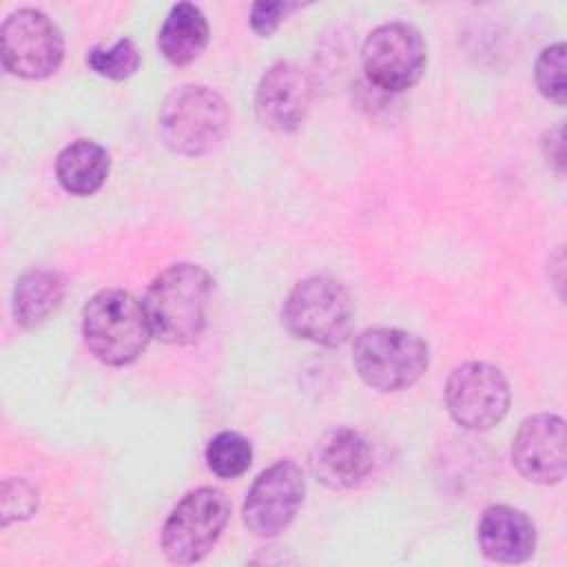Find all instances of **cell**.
Returning a JSON list of instances; mask_svg holds the SVG:
<instances>
[{
  "instance_id": "obj_1",
  "label": "cell",
  "mask_w": 567,
  "mask_h": 567,
  "mask_svg": "<svg viewBox=\"0 0 567 567\" xmlns=\"http://www.w3.org/2000/svg\"><path fill=\"white\" fill-rule=\"evenodd\" d=\"M213 292L210 275L197 264H173L148 286L144 310L151 332L171 346H186L202 337Z\"/></svg>"
},
{
  "instance_id": "obj_2",
  "label": "cell",
  "mask_w": 567,
  "mask_h": 567,
  "mask_svg": "<svg viewBox=\"0 0 567 567\" xmlns=\"http://www.w3.org/2000/svg\"><path fill=\"white\" fill-rule=\"evenodd\" d=\"M82 334L102 363L128 365L146 350L153 332L144 303L131 292L102 290L84 306Z\"/></svg>"
},
{
  "instance_id": "obj_3",
  "label": "cell",
  "mask_w": 567,
  "mask_h": 567,
  "mask_svg": "<svg viewBox=\"0 0 567 567\" xmlns=\"http://www.w3.org/2000/svg\"><path fill=\"white\" fill-rule=\"evenodd\" d=\"M228 120L219 93L202 84H184L171 91L159 109V135L179 155H204L221 142Z\"/></svg>"
},
{
  "instance_id": "obj_4",
  "label": "cell",
  "mask_w": 567,
  "mask_h": 567,
  "mask_svg": "<svg viewBox=\"0 0 567 567\" xmlns=\"http://www.w3.org/2000/svg\"><path fill=\"white\" fill-rule=\"evenodd\" d=\"M359 377L379 392H399L414 385L430 363L427 343L399 328H368L352 348Z\"/></svg>"
},
{
  "instance_id": "obj_5",
  "label": "cell",
  "mask_w": 567,
  "mask_h": 567,
  "mask_svg": "<svg viewBox=\"0 0 567 567\" xmlns=\"http://www.w3.org/2000/svg\"><path fill=\"white\" fill-rule=\"evenodd\" d=\"M281 317L297 339L332 348L350 334L354 308L343 284L332 277H308L290 290Z\"/></svg>"
},
{
  "instance_id": "obj_6",
  "label": "cell",
  "mask_w": 567,
  "mask_h": 567,
  "mask_svg": "<svg viewBox=\"0 0 567 567\" xmlns=\"http://www.w3.org/2000/svg\"><path fill=\"white\" fill-rule=\"evenodd\" d=\"M230 516V503L215 487L188 492L168 514L162 529V549L173 563H197L217 543Z\"/></svg>"
},
{
  "instance_id": "obj_7",
  "label": "cell",
  "mask_w": 567,
  "mask_h": 567,
  "mask_svg": "<svg viewBox=\"0 0 567 567\" xmlns=\"http://www.w3.org/2000/svg\"><path fill=\"white\" fill-rule=\"evenodd\" d=\"M0 42L4 69L27 80L49 78L64 58V40L58 24L38 9L9 13L0 29Z\"/></svg>"
},
{
  "instance_id": "obj_8",
  "label": "cell",
  "mask_w": 567,
  "mask_h": 567,
  "mask_svg": "<svg viewBox=\"0 0 567 567\" xmlns=\"http://www.w3.org/2000/svg\"><path fill=\"white\" fill-rule=\"evenodd\" d=\"M368 80L390 93L414 86L427 64V47L408 22H385L370 31L361 51Z\"/></svg>"
},
{
  "instance_id": "obj_9",
  "label": "cell",
  "mask_w": 567,
  "mask_h": 567,
  "mask_svg": "<svg viewBox=\"0 0 567 567\" xmlns=\"http://www.w3.org/2000/svg\"><path fill=\"white\" fill-rule=\"evenodd\" d=\"M445 405L458 425L467 430H489L507 414V379L496 365L483 361L463 363L447 379Z\"/></svg>"
},
{
  "instance_id": "obj_10",
  "label": "cell",
  "mask_w": 567,
  "mask_h": 567,
  "mask_svg": "<svg viewBox=\"0 0 567 567\" xmlns=\"http://www.w3.org/2000/svg\"><path fill=\"white\" fill-rule=\"evenodd\" d=\"M306 481L297 463L277 461L250 485L244 501V523L257 536H277L297 516Z\"/></svg>"
},
{
  "instance_id": "obj_11",
  "label": "cell",
  "mask_w": 567,
  "mask_h": 567,
  "mask_svg": "<svg viewBox=\"0 0 567 567\" xmlns=\"http://www.w3.org/2000/svg\"><path fill=\"white\" fill-rule=\"evenodd\" d=\"M565 421L558 414L525 419L512 443V463L518 474L538 485L563 481L567 467Z\"/></svg>"
},
{
  "instance_id": "obj_12",
  "label": "cell",
  "mask_w": 567,
  "mask_h": 567,
  "mask_svg": "<svg viewBox=\"0 0 567 567\" xmlns=\"http://www.w3.org/2000/svg\"><path fill=\"white\" fill-rule=\"evenodd\" d=\"M312 102V82L308 73L292 62L272 64L259 80L255 109L264 126L272 131H292L308 115Z\"/></svg>"
},
{
  "instance_id": "obj_13",
  "label": "cell",
  "mask_w": 567,
  "mask_h": 567,
  "mask_svg": "<svg viewBox=\"0 0 567 567\" xmlns=\"http://www.w3.org/2000/svg\"><path fill=\"white\" fill-rule=\"evenodd\" d=\"M310 467L315 476L332 489L354 487L372 470V447L361 432L334 427L315 443Z\"/></svg>"
},
{
  "instance_id": "obj_14",
  "label": "cell",
  "mask_w": 567,
  "mask_h": 567,
  "mask_svg": "<svg viewBox=\"0 0 567 567\" xmlns=\"http://www.w3.org/2000/svg\"><path fill=\"white\" fill-rule=\"evenodd\" d=\"M478 545L489 560L523 563L536 549V527L520 509L492 505L478 520Z\"/></svg>"
},
{
  "instance_id": "obj_15",
  "label": "cell",
  "mask_w": 567,
  "mask_h": 567,
  "mask_svg": "<svg viewBox=\"0 0 567 567\" xmlns=\"http://www.w3.org/2000/svg\"><path fill=\"white\" fill-rule=\"evenodd\" d=\"M111 159L104 146L93 140H75L62 148L55 162L60 186L78 197L93 195L109 177Z\"/></svg>"
},
{
  "instance_id": "obj_16",
  "label": "cell",
  "mask_w": 567,
  "mask_h": 567,
  "mask_svg": "<svg viewBox=\"0 0 567 567\" xmlns=\"http://www.w3.org/2000/svg\"><path fill=\"white\" fill-rule=\"evenodd\" d=\"M208 44V22L204 13L190 4V2H179L175 4L157 35V47L162 55L175 64L184 66L195 62L202 51Z\"/></svg>"
},
{
  "instance_id": "obj_17",
  "label": "cell",
  "mask_w": 567,
  "mask_h": 567,
  "mask_svg": "<svg viewBox=\"0 0 567 567\" xmlns=\"http://www.w3.org/2000/svg\"><path fill=\"white\" fill-rule=\"evenodd\" d=\"M64 279L55 270L33 268L13 288V317L22 328L42 326L62 303Z\"/></svg>"
},
{
  "instance_id": "obj_18",
  "label": "cell",
  "mask_w": 567,
  "mask_h": 567,
  "mask_svg": "<svg viewBox=\"0 0 567 567\" xmlns=\"http://www.w3.org/2000/svg\"><path fill=\"white\" fill-rule=\"evenodd\" d=\"M252 461V447L246 436L239 432H219L210 439L206 447V463L213 474L219 478H237L241 476Z\"/></svg>"
},
{
  "instance_id": "obj_19",
  "label": "cell",
  "mask_w": 567,
  "mask_h": 567,
  "mask_svg": "<svg viewBox=\"0 0 567 567\" xmlns=\"http://www.w3.org/2000/svg\"><path fill=\"white\" fill-rule=\"evenodd\" d=\"M86 64L102 78L126 80L140 69V53L135 44L124 38L113 47H93L86 53Z\"/></svg>"
},
{
  "instance_id": "obj_20",
  "label": "cell",
  "mask_w": 567,
  "mask_h": 567,
  "mask_svg": "<svg viewBox=\"0 0 567 567\" xmlns=\"http://www.w3.org/2000/svg\"><path fill=\"white\" fill-rule=\"evenodd\" d=\"M536 86L538 91L556 104H565L567 86H565V44L556 42L540 51L536 66Z\"/></svg>"
},
{
  "instance_id": "obj_21",
  "label": "cell",
  "mask_w": 567,
  "mask_h": 567,
  "mask_svg": "<svg viewBox=\"0 0 567 567\" xmlns=\"http://www.w3.org/2000/svg\"><path fill=\"white\" fill-rule=\"evenodd\" d=\"M0 509H2L4 525L29 518L38 509L35 487L22 478H7L2 485Z\"/></svg>"
},
{
  "instance_id": "obj_22",
  "label": "cell",
  "mask_w": 567,
  "mask_h": 567,
  "mask_svg": "<svg viewBox=\"0 0 567 567\" xmlns=\"http://www.w3.org/2000/svg\"><path fill=\"white\" fill-rule=\"evenodd\" d=\"M299 4L297 2H279V0H268V2H255L250 9V27L257 35L266 38L270 35L281 20H286V16L290 11H295Z\"/></svg>"
}]
</instances>
